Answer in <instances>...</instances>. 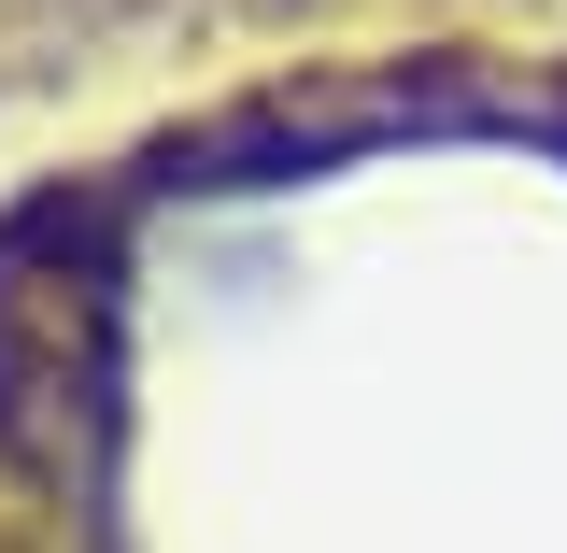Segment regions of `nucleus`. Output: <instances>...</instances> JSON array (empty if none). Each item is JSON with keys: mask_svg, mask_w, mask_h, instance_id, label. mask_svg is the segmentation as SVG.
I'll use <instances>...</instances> for the list:
<instances>
[{"mask_svg": "<svg viewBox=\"0 0 567 553\" xmlns=\"http://www.w3.org/2000/svg\"><path fill=\"white\" fill-rule=\"evenodd\" d=\"M14 553H567V43H369L128 114L0 256Z\"/></svg>", "mask_w": 567, "mask_h": 553, "instance_id": "f257e3e1", "label": "nucleus"}]
</instances>
